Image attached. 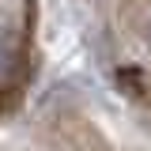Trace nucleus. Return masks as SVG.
Listing matches in <instances>:
<instances>
[{
	"label": "nucleus",
	"instance_id": "obj_1",
	"mask_svg": "<svg viewBox=\"0 0 151 151\" xmlns=\"http://www.w3.org/2000/svg\"><path fill=\"white\" fill-rule=\"evenodd\" d=\"M4 64H8V45L0 42V68H4Z\"/></svg>",
	"mask_w": 151,
	"mask_h": 151
}]
</instances>
